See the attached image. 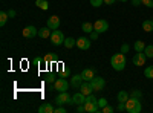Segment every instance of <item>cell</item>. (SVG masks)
I'll return each instance as SVG.
<instances>
[{
  "instance_id": "obj_6",
  "label": "cell",
  "mask_w": 153,
  "mask_h": 113,
  "mask_svg": "<svg viewBox=\"0 0 153 113\" xmlns=\"http://www.w3.org/2000/svg\"><path fill=\"white\" fill-rule=\"evenodd\" d=\"M54 89L58 92H66L69 89V81L65 80L63 77H58V80H55V83H54Z\"/></svg>"
},
{
  "instance_id": "obj_41",
  "label": "cell",
  "mask_w": 153,
  "mask_h": 113,
  "mask_svg": "<svg viewBox=\"0 0 153 113\" xmlns=\"http://www.w3.org/2000/svg\"><path fill=\"white\" fill-rule=\"evenodd\" d=\"M8 16H9V18H14V17H16V11H14V9H9Z\"/></svg>"
},
{
  "instance_id": "obj_26",
  "label": "cell",
  "mask_w": 153,
  "mask_h": 113,
  "mask_svg": "<svg viewBox=\"0 0 153 113\" xmlns=\"http://www.w3.org/2000/svg\"><path fill=\"white\" fill-rule=\"evenodd\" d=\"M144 54H146V57H147V58H153V44L146 46V49H144Z\"/></svg>"
},
{
  "instance_id": "obj_25",
  "label": "cell",
  "mask_w": 153,
  "mask_h": 113,
  "mask_svg": "<svg viewBox=\"0 0 153 113\" xmlns=\"http://www.w3.org/2000/svg\"><path fill=\"white\" fill-rule=\"evenodd\" d=\"M8 18H9V16H8V12H0V26H5L6 24V21H8Z\"/></svg>"
},
{
  "instance_id": "obj_11",
  "label": "cell",
  "mask_w": 153,
  "mask_h": 113,
  "mask_svg": "<svg viewBox=\"0 0 153 113\" xmlns=\"http://www.w3.org/2000/svg\"><path fill=\"white\" fill-rule=\"evenodd\" d=\"M76 46H78L81 51H86V49L91 47V38H87V37H81V38L76 40Z\"/></svg>"
},
{
  "instance_id": "obj_12",
  "label": "cell",
  "mask_w": 153,
  "mask_h": 113,
  "mask_svg": "<svg viewBox=\"0 0 153 113\" xmlns=\"http://www.w3.org/2000/svg\"><path fill=\"white\" fill-rule=\"evenodd\" d=\"M80 92L84 93L86 96H87V95H91V93H94V87H92L91 81H84V83L81 84V87H80Z\"/></svg>"
},
{
  "instance_id": "obj_15",
  "label": "cell",
  "mask_w": 153,
  "mask_h": 113,
  "mask_svg": "<svg viewBox=\"0 0 153 113\" xmlns=\"http://www.w3.org/2000/svg\"><path fill=\"white\" fill-rule=\"evenodd\" d=\"M84 109H86V112L87 113H97V112H100L101 109H100V106H98V103H84Z\"/></svg>"
},
{
  "instance_id": "obj_33",
  "label": "cell",
  "mask_w": 153,
  "mask_h": 113,
  "mask_svg": "<svg viewBox=\"0 0 153 113\" xmlns=\"http://www.w3.org/2000/svg\"><path fill=\"white\" fill-rule=\"evenodd\" d=\"M129 51H130V46H129V44H123V46H121V51H120V52H123V54H127Z\"/></svg>"
},
{
  "instance_id": "obj_40",
  "label": "cell",
  "mask_w": 153,
  "mask_h": 113,
  "mask_svg": "<svg viewBox=\"0 0 153 113\" xmlns=\"http://www.w3.org/2000/svg\"><path fill=\"white\" fill-rule=\"evenodd\" d=\"M76 112H78V113H83V112H86V109H84V104H80L78 107H76Z\"/></svg>"
},
{
  "instance_id": "obj_19",
  "label": "cell",
  "mask_w": 153,
  "mask_h": 113,
  "mask_svg": "<svg viewBox=\"0 0 153 113\" xmlns=\"http://www.w3.org/2000/svg\"><path fill=\"white\" fill-rule=\"evenodd\" d=\"M117 98H118V103H126L127 99L130 98V93H127L126 90H121V92L118 93V96H117Z\"/></svg>"
},
{
  "instance_id": "obj_47",
  "label": "cell",
  "mask_w": 153,
  "mask_h": 113,
  "mask_svg": "<svg viewBox=\"0 0 153 113\" xmlns=\"http://www.w3.org/2000/svg\"><path fill=\"white\" fill-rule=\"evenodd\" d=\"M152 20H153V18H152Z\"/></svg>"
},
{
  "instance_id": "obj_32",
  "label": "cell",
  "mask_w": 153,
  "mask_h": 113,
  "mask_svg": "<svg viewBox=\"0 0 153 113\" xmlns=\"http://www.w3.org/2000/svg\"><path fill=\"white\" fill-rule=\"evenodd\" d=\"M101 112H103V113H113V107H110V106H104L103 109H101Z\"/></svg>"
},
{
  "instance_id": "obj_39",
  "label": "cell",
  "mask_w": 153,
  "mask_h": 113,
  "mask_svg": "<svg viewBox=\"0 0 153 113\" xmlns=\"http://www.w3.org/2000/svg\"><path fill=\"white\" fill-rule=\"evenodd\" d=\"M46 83H55V78L52 77V75H48V77H46Z\"/></svg>"
},
{
  "instance_id": "obj_22",
  "label": "cell",
  "mask_w": 153,
  "mask_h": 113,
  "mask_svg": "<svg viewBox=\"0 0 153 113\" xmlns=\"http://www.w3.org/2000/svg\"><path fill=\"white\" fill-rule=\"evenodd\" d=\"M35 5L43 11H48V8H49V3L46 2V0H35Z\"/></svg>"
},
{
  "instance_id": "obj_42",
  "label": "cell",
  "mask_w": 153,
  "mask_h": 113,
  "mask_svg": "<svg viewBox=\"0 0 153 113\" xmlns=\"http://www.w3.org/2000/svg\"><path fill=\"white\" fill-rule=\"evenodd\" d=\"M68 75H69V70H68V69H65L61 73H58V77H68Z\"/></svg>"
},
{
  "instance_id": "obj_4",
  "label": "cell",
  "mask_w": 153,
  "mask_h": 113,
  "mask_svg": "<svg viewBox=\"0 0 153 113\" xmlns=\"http://www.w3.org/2000/svg\"><path fill=\"white\" fill-rule=\"evenodd\" d=\"M51 41L55 46H60V44L65 43V35H63V32L60 29H54L52 34H51Z\"/></svg>"
},
{
  "instance_id": "obj_18",
  "label": "cell",
  "mask_w": 153,
  "mask_h": 113,
  "mask_svg": "<svg viewBox=\"0 0 153 113\" xmlns=\"http://www.w3.org/2000/svg\"><path fill=\"white\" fill-rule=\"evenodd\" d=\"M51 31H52V29H51V28H42V29H38V37H42V38H51V34H52V32H51Z\"/></svg>"
},
{
  "instance_id": "obj_9",
  "label": "cell",
  "mask_w": 153,
  "mask_h": 113,
  "mask_svg": "<svg viewBox=\"0 0 153 113\" xmlns=\"http://www.w3.org/2000/svg\"><path fill=\"white\" fill-rule=\"evenodd\" d=\"M22 35L25 37V38H34L35 35H38V31H37L35 26H26L22 31Z\"/></svg>"
},
{
  "instance_id": "obj_21",
  "label": "cell",
  "mask_w": 153,
  "mask_h": 113,
  "mask_svg": "<svg viewBox=\"0 0 153 113\" xmlns=\"http://www.w3.org/2000/svg\"><path fill=\"white\" fill-rule=\"evenodd\" d=\"M143 29L146 32H152L153 31V20H144L143 21Z\"/></svg>"
},
{
  "instance_id": "obj_36",
  "label": "cell",
  "mask_w": 153,
  "mask_h": 113,
  "mask_svg": "<svg viewBox=\"0 0 153 113\" xmlns=\"http://www.w3.org/2000/svg\"><path fill=\"white\" fill-rule=\"evenodd\" d=\"M54 113H66V109L63 107V106H58V107L54 110Z\"/></svg>"
},
{
  "instance_id": "obj_1",
  "label": "cell",
  "mask_w": 153,
  "mask_h": 113,
  "mask_svg": "<svg viewBox=\"0 0 153 113\" xmlns=\"http://www.w3.org/2000/svg\"><path fill=\"white\" fill-rule=\"evenodd\" d=\"M110 66H112L115 70H118V72L124 70V67H126V57H124V54L120 52V54L112 55V58H110Z\"/></svg>"
},
{
  "instance_id": "obj_5",
  "label": "cell",
  "mask_w": 153,
  "mask_h": 113,
  "mask_svg": "<svg viewBox=\"0 0 153 113\" xmlns=\"http://www.w3.org/2000/svg\"><path fill=\"white\" fill-rule=\"evenodd\" d=\"M91 84L94 87V92H101V90H104V87H106V81L101 77H94L91 80Z\"/></svg>"
},
{
  "instance_id": "obj_38",
  "label": "cell",
  "mask_w": 153,
  "mask_h": 113,
  "mask_svg": "<svg viewBox=\"0 0 153 113\" xmlns=\"http://www.w3.org/2000/svg\"><path fill=\"white\" fill-rule=\"evenodd\" d=\"M98 34H100V32H97V31L94 29V31L91 32V40H97V38H98Z\"/></svg>"
},
{
  "instance_id": "obj_3",
  "label": "cell",
  "mask_w": 153,
  "mask_h": 113,
  "mask_svg": "<svg viewBox=\"0 0 153 113\" xmlns=\"http://www.w3.org/2000/svg\"><path fill=\"white\" fill-rule=\"evenodd\" d=\"M55 103H57V106L74 104V103H72V98H71V95H69L68 92H60V93L57 95V98H55Z\"/></svg>"
},
{
  "instance_id": "obj_37",
  "label": "cell",
  "mask_w": 153,
  "mask_h": 113,
  "mask_svg": "<svg viewBox=\"0 0 153 113\" xmlns=\"http://www.w3.org/2000/svg\"><path fill=\"white\" fill-rule=\"evenodd\" d=\"M117 110H118V112H124V110H126V103H118Z\"/></svg>"
},
{
  "instance_id": "obj_20",
  "label": "cell",
  "mask_w": 153,
  "mask_h": 113,
  "mask_svg": "<svg viewBox=\"0 0 153 113\" xmlns=\"http://www.w3.org/2000/svg\"><path fill=\"white\" fill-rule=\"evenodd\" d=\"M133 49L136 52H144V49H146V44H144V41L143 40H138V41H135V44H133Z\"/></svg>"
},
{
  "instance_id": "obj_7",
  "label": "cell",
  "mask_w": 153,
  "mask_h": 113,
  "mask_svg": "<svg viewBox=\"0 0 153 113\" xmlns=\"http://www.w3.org/2000/svg\"><path fill=\"white\" fill-rule=\"evenodd\" d=\"M94 29H95L97 32H100V34L107 32V29H109V23H107V20H103V18L97 20L95 24H94Z\"/></svg>"
},
{
  "instance_id": "obj_23",
  "label": "cell",
  "mask_w": 153,
  "mask_h": 113,
  "mask_svg": "<svg viewBox=\"0 0 153 113\" xmlns=\"http://www.w3.org/2000/svg\"><path fill=\"white\" fill-rule=\"evenodd\" d=\"M63 44H65L68 49H71V47L76 46V40H74L72 37H69V38H65V43H63Z\"/></svg>"
},
{
  "instance_id": "obj_14",
  "label": "cell",
  "mask_w": 153,
  "mask_h": 113,
  "mask_svg": "<svg viewBox=\"0 0 153 113\" xmlns=\"http://www.w3.org/2000/svg\"><path fill=\"white\" fill-rule=\"evenodd\" d=\"M83 77H81V73L80 75H74V77L71 78V86L72 87H75V89H80L81 87V84H83Z\"/></svg>"
},
{
  "instance_id": "obj_13",
  "label": "cell",
  "mask_w": 153,
  "mask_h": 113,
  "mask_svg": "<svg viewBox=\"0 0 153 113\" xmlns=\"http://www.w3.org/2000/svg\"><path fill=\"white\" fill-rule=\"evenodd\" d=\"M72 103L76 104V106H80V104H84L86 103V95L81 93V92H76L74 96H72Z\"/></svg>"
},
{
  "instance_id": "obj_31",
  "label": "cell",
  "mask_w": 153,
  "mask_h": 113,
  "mask_svg": "<svg viewBox=\"0 0 153 113\" xmlns=\"http://www.w3.org/2000/svg\"><path fill=\"white\" fill-rule=\"evenodd\" d=\"M98 106H100V109H103L104 106H107V99L106 98H100L98 99Z\"/></svg>"
},
{
  "instance_id": "obj_30",
  "label": "cell",
  "mask_w": 153,
  "mask_h": 113,
  "mask_svg": "<svg viewBox=\"0 0 153 113\" xmlns=\"http://www.w3.org/2000/svg\"><path fill=\"white\" fill-rule=\"evenodd\" d=\"M86 101H87V103H98V99L95 98L94 93H91V95H87V96H86Z\"/></svg>"
},
{
  "instance_id": "obj_17",
  "label": "cell",
  "mask_w": 153,
  "mask_h": 113,
  "mask_svg": "<svg viewBox=\"0 0 153 113\" xmlns=\"http://www.w3.org/2000/svg\"><path fill=\"white\" fill-rule=\"evenodd\" d=\"M54 107L52 106H51L49 103H45V104H42L40 107H38V112H40V113H54Z\"/></svg>"
},
{
  "instance_id": "obj_8",
  "label": "cell",
  "mask_w": 153,
  "mask_h": 113,
  "mask_svg": "<svg viewBox=\"0 0 153 113\" xmlns=\"http://www.w3.org/2000/svg\"><path fill=\"white\" fill-rule=\"evenodd\" d=\"M146 60H147V57H146L144 52H136L133 55V58H132V63H133L135 66H144L146 64Z\"/></svg>"
},
{
  "instance_id": "obj_10",
  "label": "cell",
  "mask_w": 153,
  "mask_h": 113,
  "mask_svg": "<svg viewBox=\"0 0 153 113\" xmlns=\"http://www.w3.org/2000/svg\"><path fill=\"white\" fill-rule=\"evenodd\" d=\"M46 26L51 28L52 31H54V29H58V26H60V17H58V16H51V17L48 18Z\"/></svg>"
},
{
  "instance_id": "obj_46",
  "label": "cell",
  "mask_w": 153,
  "mask_h": 113,
  "mask_svg": "<svg viewBox=\"0 0 153 113\" xmlns=\"http://www.w3.org/2000/svg\"><path fill=\"white\" fill-rule=\"evenodd\" d=\"M120 2H123V3H124V2H127V0H120Z\"/></svg>"
},
{
  "instance_id": "obj_27",
  "label": "cell",
  "mask_w": 153,
  "mask_h": 113,
  "mask_svg": "<svg viewBox=\"0 0 153 113\" xmlns=\"http://www.w3.org/2000/svg\"><path fill=\"white\" fill-rule=\"evenodd\" d=\"M43 61L46 63V66H48V63H49V61H57V58H55L54 54H46V57L43 58Z\"/></svg>"
},
{
  "instance_id": "obj_34",
  "label": "cell",
  "mask_w": 153,
  "mask_h": 113,
  "mask_svg": "<svg viewBox=\"0 0 153 113\" xmlns=\"http://www.w3.org/2000/svg\"><path fill=\"white\" fill-rule=\"evenodd\" d=\"M143 5H146L147 8H153V0H141Z\"/></svg>"
},
{
  "instance_id": "obj_16",
  "label": "cell",
  "mask_w": 153,
  "mask_h": 113,
  "mask_svg": "<svg viewBox=\"0 0 153 113\" xmlns=\"http://www.w3.org/2000/svg\"><path fill=\"white\" fill-rule=\"evenodd\" d=\"M81 77H83V80H84V81H91V80L95 77V70H94V69H91V67L83 69V72H81Z\"/></svg>"
},
{
  "instance_id": "obj_29",
  "label": "cell",
  "mask_w": 153,
  "mask_h": 113,
  "mask_svg": "<svg viewBox=\"0 0 153 113\" xmlns=\"http://www.w3.org/2000/svg\"><path fill=\"white\" fill-rule=\"evenodd\" d=\"M103 3H104V0H91V5H92L94 8H100Z\"/></svg>"
},
{
  "instance_id": "obj_43",
  "label": "cell",
  "mask_w": 153,
  "mask_h": 113,
  "mask_svg": "<svg viewBox=\"0 0 153 113\" xmlns=\"http://www.w3.org/2000/svg\"><path fill=\"white\" fill-rule=\"evenodd\" d=\"M132 3H133V6H139L143 2H141V0H132Z\"/></svg>"
},
{
  "instance_id": "obj_24",
  "label": "cell",
  "mask_w": 153,
  "mask_h": 113,
  "mask_svg": "<svg viewBox=\"0 0 153 113\" xmlns=\"http://www.w3.org/2000/svg\"><path fill=\"white\" fill-rule=\"evenodd\" d=\"M92 31H94V24H92V23H89V21H84V23H83V32L91 34Z\"/></svg>"
},
{
  "instance_id": "obj_28",
  "label": "cell",
  "mask_w": 153,
  "mask_h": 113,
  "mask_svg": "<svg viewBox=\"0 0 153 113\" xmlns=\"http://www.w3.org/2000/svg\"><path fill=\"white\" fill-rule=\"evenodd\" d=\"M144 75H146V78H153V66H149V67H146V70H144Z\"/></svg>"
},
{
  "instance_id": "obj_2",
  "label": "cell",
  "mask_w": 153,
  "mask_h": 113,
  "mask_svg": "<svg viewBox=\"0 0 153 113\" xmlns=\"http://www.w3.org/2000/svg\"><path fill=\"white\" fill-rule=\"evenodd\" d=\"M141 110H143V106H141L139 98L130 96V98L126 101V112H129V113H139Z\"/></svg>"
},
{
  "instance_id": "obj_44",
  "label": "cell",
  "mask_w": 153,
  "mask_h": 113,
  "mask_svg": "<svg viewBox=\"0 0 153 113\" xmlns=\"http://www.w3.org/2000/svg\"><path fill=\"white\" fill-rule=\"evenodd\" d=\"M115 2H117V0H104V3H106V5H113Z\"/></svg>"
},
{
  "instance_id": "obj_35",
  "label": "cell",
  "mask_w": 153,
  "mask_h": 113,
  "mask_svg": "<svg viewBox=\"0 0 153 113\" xmlns=\"http://www.w3.org/2000/svg\"><path fill=\"white\" fill-rule=\"evenodd\" d=\"M141 92L139 90H132V93H130V96H133V98H141Z\"/></svg>"
},
{
  "instance_id": "obj_45",
  "label": "cell",
  "mask_w": 153,
  "mask_h": 113,
  "mask_svg": "<svg viewBox=\"0 0 153 113\" xmlns=\"http://www.w3.org/2000/svg\"><path fill=\"white\" fill-rule=\"evenodd\" d=\"M34 64H35V66L40 64V58H34Z\"/></svg>"
}]
</instances>
